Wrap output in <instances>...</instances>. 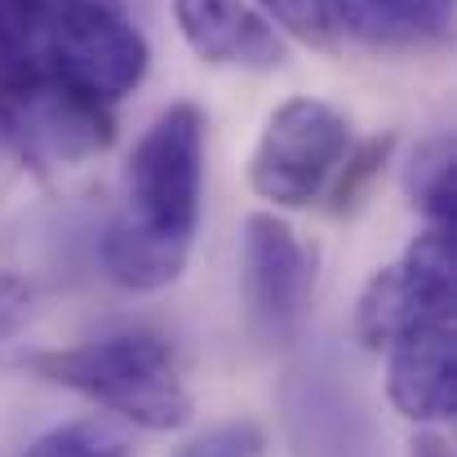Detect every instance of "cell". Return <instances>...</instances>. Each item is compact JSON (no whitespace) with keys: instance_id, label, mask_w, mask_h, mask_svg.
<instances>
[{"instance_id":"cell-12","label":"cell","mask_w":457,"mask_h":457,"mask_svg":"<svg viewBox=\"0 0 457 457\" xmlns=\"http://www.w3.org/2000/svg\"><path fill=\"white\" fill-rule=\"evenodd\" d=\"M22 457H134V445L125 440V431L98 418H80V422H62L36 436Z\"/></svg>"},{"instance_id":"cell-5","label":"cell","mask_w":457,"mask_h":457,"mask_svg":"<svg viewBox=\"0 0 457 457\" xmlns=\"http://www.w3.org/2000/svg\"><path fill=\"white\" fill-rule=\"evenodd\" d=\"M280 409L294 457H382L378 427L355 382L328 351L303 355L289 369Z\"/></svg>"},{"instance_id":"cell-15","label":"cell","mask_w":457,"mask_h":457,"mask_svg":"<svg viewBox=\"0 0 457 457\" xmlns=\"http://www.w3.org/2000/svg\"><path fill=\"white\" fill-rule=\"evenodd\" d=\"M267 436L258 422H222L195 440H187L173 457H262Z\"/></svg>"},{"instance_id":"cell-1","label":"cell","mask_w":457,"mask_h":457,"mask_svg":"<svg viewBox=\"0 0 457 457\" xmlns=\"http://www.w3.org/2000/svg\"><path fill=\"white\" fill-rule=\"evenodd\" d=\"M31 369L45 382L89 395L147 431H173L191 418V391L182 382L178 351L152 328H120L71 351H49L36 355Z\"/></svg>"},{"instance_id":"cell-10","label":"cell","mask_w":457,"mask_h":457,"mask_svg":"<svg viewBox=\"0 0 457 457\" xmlns=\"http://www.w3.org/2000/svg\"><path fill=\"white\" fill-rule=\"evenodd\" d=\"M98 253H103V267L116 285H125L134 294H155V289H164L182 276L191 245L164 240V236L134 227L129 218H116V222H107Z\"/></svg>"},{"instance_id":"cell-4","label":"cell","mask_w":457,"mask_h":457,"mask_svg":"<svg viewBox=\"0 0 457 457\" xmlns=\"http://www.w3.org/2000/svg\"><path fill=\"white\" fill-rule=\"evenodd\" d=\"M351 147V125L337 107L320 98H289L271 112L253 160L249 182L276 209H306L333 182Z\"/></svg>"},{"instance_id":"cell-11","label":"cell","mask_w":457,"mask_h":457,"mask_svg":"<svg viewBox=\"0 0 457 457\" xmlns=\"http://www.w3.org/2000/svg\"><path fill=\"white\" fill-rule=\"evenodd\" d=\"M409 195L413 204L440 222V227H453L457 218V152L449 134H431L413 160H409Z\"/></svg>"},{"instance_id":"cell-17","label":"cell","mask_w":457,"mask_h":457,"mask_svg":"<svg viewBox=\"0 0 457 457\" xmlns=\"http://www.w3.org/2000/svg\"><path fill=\"white\" fill-rule=\"evenodd\" d=\"M409 449H413L409 457H453L449 453V440H445V436H436V431H422Z\"/></svg>"},{"instance_id":"cell-3","label":"cell","mask_w":457,"mask_h":457,"mask_svg":"<svg viewBox=\"0 0 457 457\" xmlns=\"http://www.w3.org/2000/svg\"><path fill=\"white\" fill-rule=\"evenodd\" d=\"M129 222L191 245L204 209V112L195 103H173L160 112L125 169Z\"/></svg>"},{"instance_id":"cell-13","label":"cell","mask_w":457,"mask_h":457,"mask_svg":"<svg viewBox=\"0 0 457 457\" xmlns=\"http://www.w3.org/2000/svg\"><path fill=\"white\" fill-rule=\"evenodd\" d=\"M267 22L289 31L311 49H337V27L328 18V0H258Z\"/></svg>"},{"instance_id":"cell-8","label":"cell","mask_w":457,"mask_h":457,"mask_svg":"<svg viewBox=\"0 0 457 457\" xmlns=\"http://www.w3.org/2000/svg\"><path fill=\"white\" fill-rule=\"evenodd\" d=\"M173 18L200 62H236L249 71L285 62V40L245 0H173Z\"/></svg>"},{"instance_id":"cell-6","label":"cell","mask_w":457,"mask_h":457,"mask_svg":"<svg viewBox=\"0 0 457 457\" xmlns=\"http://www.w3.org/2000/svg\"><path fill=\"white\" fill-rule=\"evenodd\" d=\"M315 258L276 213L245 218V306L267 342H289L306 320Z\"/></svg>"},{"instance_id":"cell-2","label":"cell","mask_w":457,"mask_h":457,"mask_svg":"<svg viewBox=\"0 0 457 457\" xmlns=\"http://www.w3.org/2000/svg\"><path fill=\"white\" fill-rule=\"evenodd\" d=\"M58 76L103 103L134 94L152 67L147 36L125 0H22Z\"/></svg>"},{"instance_id":"cell-9","label":"cell","mask_w":457,"mask_h":457,"mask_svg":"<svg viewBox=\"0 0 457 457\" xmlns=\"http://www.w3.org/2000/svg\"><path fill=\"white\" fill-rule=\"evenodd\" d=\"M337 36L378 49H422L453 36V0H328Z\"/></svg>"},{"instance_id":"cell-16","label":"cell","mask_w":457,"mask_h":457,"mask_svg":"<svg viewBox=\"0 0 457 457\" xmlns=\"http://www.w3.org/2000/svg\"><path fill=\"white\" fill-rule=\"evenodd\" d=\"M31 303V294H27V285L22 280H13V276H0V337L22 320V311Z\"/></svg>"},{"instance_id":"cell-14","label":"cell","mask_w":457,"mask_h":457,"mask_svg":"<svg viewBox=\"0 0 457 457\" xmlns=\"http://www.w3.org/2000/svg\"><path fill=\"white\" fill-rule=\"evenodd\" d=\"M391 147H395V138H373V143L346 147L342 164H337V173H333V178H337V182H333V213H346V209L360 204L364 187L382 173V164H386Z\"/></svg>"},{"instance_id":"cell-7","label":"cell","mask_w":457,"mask_h":457,"mask_svg":"<svg viewBox=\"0 0 457 457\" xmlns=\"http://www.w3.org/2000/svg\"><path fill=\"white\" fill-rule=\"evenodd\" d=\"M386 395L413 422H449L457 413V337L453 315L413 320L391 342Z\"/></svg>"}]
</instances>
